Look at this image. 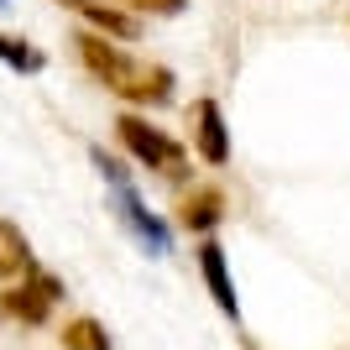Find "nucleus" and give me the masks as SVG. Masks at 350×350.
<instances>
[{
	"instance_id": "1a4fd4ad",
	"label": "nucleus",
	"mask_w": 350,
	"mask_h": 350,
	"mask_svg": "<svg viewBox=\"0 0 350 350\" xmlns=\"http://www.w3.org/2000/svg\"><path fill=\"white\" fill-rule=\"evenodd\" d=\"M63 350H116V340H110V329H105L100 319H89V314H79V319H68L58 329Z\"/></svg>"
},
{
	"instance_id": "6e6552de",
	"label": "nucleus",
	"mask_w": 350,
	"mask_h": 350,
	"mask_svg": "<svg viewBox=\"0 0 350 350\" xmlns=\"http://www.w3.org/2000/svg\"><path fill=\"white\" fill-rule=\"evenodd\" d=\"M79 11H84V27L100 31V37H110V42H131V37H142V21H136L131 11H116V5H100V0H84Z\"/></svg>"
},
{
	"instance_id": "ddd939ff",
	"label": "nucleus",
	"mask_w": 350,
	"mask_h": 350,
	"mask_svg": "<svg viewBox=\"0 0 350 350\" xmlns=\"http://www.w3.org/2000/svg\"><path fill=\"white\" fill-rule=\"evenodd\" d=\"M0 5H5V0H0Z\"/></svg>"
},
{
	"instance_id": "9b49d317",
	"label": "nucleus",
	"mask_w": 350,
	"mask_h": 350,
	"mask_svg": "<svg viewBox=\"0 0 350 350\" xmlns=\"http://www.w3.org/2000/svg\"><path fill=\"white\" fill-rule=\"evenodd\" d=\"M183 5H189V0H126L131 16H178Z\"/></svg>"
},
{
	"instance_id": "9d476101",
	"label": "nucleus",
	"mask_w": 350,
	"mask_h": 350,
	"mask_svg": "<svg viewBox=\"0 0 350 350\" xmlns=\"http://www.w3.org/2000/svg\"><path fill=\"white\" fill-rule=\"evenodd\" d=\"M0 63L16 68V73H42L47 68V58L27 42V37H16V31H0Z\"/></svg>"
},
{
	"instance_id": "39448f33",
	"label": "nucleus",
	"mask_w": 350,
	"mask_h": 350,
	"mask_svg": "<svg viewBox=\"0 0 350 350\" xmlns=\"http://www.w3.org/2000/svg\"><path fill=\"white\" fill-rule=\"evenodd\" d=\"M199 278H204L209 298L219 304V314H230V324L241 319V298H235V278H230V262H225V246L215 235L199 241Z\"/></svg>"
},
{
	"instance_id": "20e7f679",
	"label": "nucleus",
	"mask_w": 350,
	"mask_h": 350,
	"mask_svg": "<svg viewBox=\"0 0 350 350\" xmlns=\"http://www.w3.org/2000/svg\"><path fill=\"white\" fill-rule=\"evenodd\" d=\"M193 152H199V162L204 167H230V126H225V116H219V105L209 100H193Z\"/></svg>"
},
{
	"instance_id": "7ed1b4c3",
	"label": "nucleus",
	"mask_w": 350,
	"mask_h": 350,
	"mask_svg": "<svg viewBox=\"0 0 350 350\" xmlns=\"http://www.w3.org/2000/svg\"><path fill=\"white\" fill-rule=\"evenodd\" d=\"M63 293H68L63 278L42 272V267H31L21 282H5V288H0V319L27 324V329H42V324H53V308H58Z\"/></svg>"
},
{
	"instance_id": "f03ea898",
	"label": "nucleus",
	"mask_w": 350,
	"mask_h": 350,
	"mask_svg": "<svg viewBox=\"0 0 350 350\" xmlns=\"http://www.w3.org/2000/svg\"><path fill=\"white\" fill-rule=\"evenodd\" d=\"M73 53H79V63H84V68L94 73L110 94L131 100V89H136V79H142L146 63L131 58V53H126V42H110V37H100V31L79 27V31H73Z\"/></svg>"
},
{
	"instance_id": "423d86ee",
	"label": "nucleus",
	"mask_w": 350,
	"mask_h": 350,
	"mask_svg": "<svg viewBox=\"0 0 350 350\" xmlns=\"http://www.w3.org/2000/svg\"><path fill=\"white\" fill-rule=\"evenodd\" d=\"M225 209H230V199H225L219 189H193V183H189V193L178 199L173 219H178L189 235H215L219 219H225Z\"/></svg>"
},
{
	"instance_id": "f257e3e1",
	"label": "nucleus",
	"mask_w": 350,
	"mask_h": 350,
	"mask_svg": "<svg viewBox=\"0 0 350 350\" xmlns=\"http://www.w3.org/2000/svg\"><path fill=\"white\" fill-rule=\"evenodd\" d=\"M116 142L126 146L131 162H142L146 173H157V178H167V183L183 189V178H189V152H183V142H173L167 131H157L146 116L120 110L116 116Z\"/></svg>"
},
{
	"instance_id": "f8f14e48",
	"label": "nucleus",
	"mask_w": 350,
	"mask_h": 350,
	"mask_svg": "<svg viewBox=\"0 0 350 350\" xmlns=\"http://www.w3.org/2000/svg\"><path fill=\"white\" fill-rule=\"evenodd\" d=\"M58 5H73V11H79V5H84V0H58Z\"/></svg>"
},
{
	"instance_id": "0eeeda50",
	"label": "nucleus",
	"mask_w": 350,
	"mask_h": 350,
	"mask_svg": "<svg viewBox=\"0 0 350 350\" xmlns=\"http://www.w3.org/2000/svg\"><path fill=\"white\" fill-rule=\"evenodd\" d=\"M31 267H37V256H31L27 230L16 219H0V282H21Z\"/></svg>"
}]
</instances>
